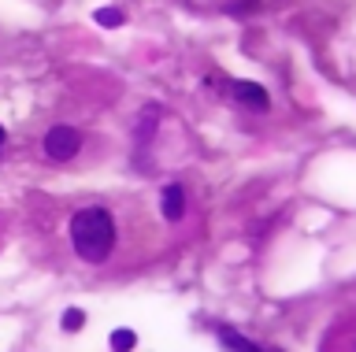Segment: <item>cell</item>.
<instances>
[{"instance_id": "1", "label": "cell", "mask_w": 356, "mask_h": 352, "mask_svg": "<svg viewBox=\"0 0 356 352\" xmlns=\"http://www.w3.org/2000/svg\"><path fill=\"white\" fill-rule=\"evenodd\" d=\"M71 245L78 260L86 264H104L115 249V219L108 208H78L71 215Z\"/></svg>"}, {"instance_id": "9", "label": "cell", "mask_w": 356, "mask_h": 352, "mask_svg": "<svg viewBox=\"0 0 356 352\" xmlns=\"http://www.w3.org/2000/svg\"><path fill=\"white\" fill-rule=\"evenodd\" d=\"M0 145H4V126H0Z\"/></svg>"}, {"instance_id": "4", "label": "cell", "mask_w": 356, "mask_h": 352, "mask_svg": "<svg viewBox=\"0 0 356 352\" xmlns=\"http://www.w3.org/2000/svg\"><path fill=\"white\" fill-rule=\"evenodd\" d=\"M160 208H163V219H182L186 215V193H182V186H167L163 189V201H160Z\"/></svg>"}, {"instance_id": "8", "label": "cell", "mask_w": 356, "mask_h": 352, "mask_svg": "<svg viewBox=\"0 0 356 352\" xmlns=\"http://www.w3.org/2000/svg\"><path fill=\"white\" fill-rule=\"evenodd\" d=\"M97 23H100V26H119V23H123V12H119V8H100V12H97Z\"/></svg>"}, {"instance_id": "3", "label": "cell", "mask_w": 356, "mask_h": 352, "mask_svg": "<svg viewBox=\"0 0 356 352\" xmlns=\"http://www.w3.org/2000/svg\"><path fill=\"white\" fill-rule=\"evenodd\" d=\"M230 93H234V101H241V104H249L252 112H268V89L257 86V82H234L230 86Z\"/></svg>"}, {"instance_id": "2", "label": "cell", "mask_w": 356, "mask_h": 352, "mask_svg": "<svg viewBox=\"0 0 356 352\" xmlns=\"http://www.w3.org/2000/svg\"><path fill=\"white\" fill-rule=\"evenodd\" d=\"M78 149H82V134L75 130V126H52L49 134H45V156L49 160H71V156H78Z\"/></svg>"}, {"instance_id": "5", "label": "cell", "mask_w": 356, "mask_h": 352, "mask_svg": "<svg viewBox=\"0 0 356 352\" xmlns=\"http://www.w3.org/2000/svg\"><path fill=\"white\" fill-rule=\"evenodd\" d=\"M219 341H223V349L226 352H275V349H263V345H257V341H249V338H241L237 330H219Z\"/></svg>"}, {"instance_id": "6", "label": "cell", "mask_w": 356, "mask_h": 352, "mask_svg": "<svg viewBox=\"0 0 356 352\" xmlns=\"http://www.w3.org/2000/svg\"><path fill=\"white\" fill-rule=\"evenodd\" d=\"M134 345H138V334L134 330H115L112 334V349L115 352H134Z\"/></svg>"}, {"instance_id": "7", "label": "cell", "mask_w": 356, "mask_h": 352, "mask_svg": "<svg viewBox=\"0 0 356 352\" xmlns=\"http://www.w3.org/2000/svg\"><path fill=\"white\" fill-rule=\"evenodd\" d=\"M82 323H86V312H82V308H67V312H63V330L75 334V330H82Z\"/></svg>"}]
</instances>
